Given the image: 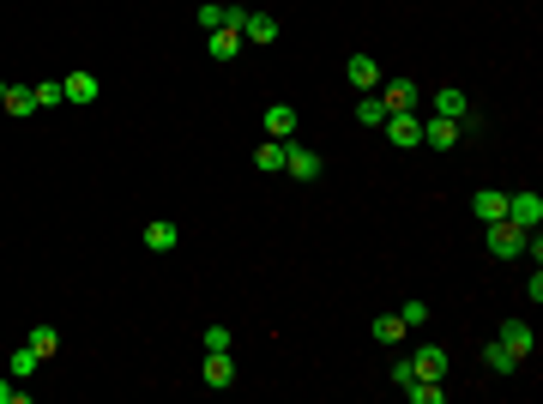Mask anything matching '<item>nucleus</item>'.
Instances as JSON below:
<instances>
[{
	"instance_id": "nucleus-1",
	"label": "nucleus",
	"mask_w": 543,
	"mask_h": 404,
	"mask_svg": "<svg viewBox=\"0 0 543 404\" xmlns=\"http://www.w3.org/2000/svg\"><path fill=\"white\" fill-rule=\"evenodd\" d=\"M525 236H531V229H520L513 218L483 223V242H489V254H495V260H520V254H525Z\"/></svg>"
},
{
	"instance_id": "nucleus-2",
	"label": "nucleus",
	"mask_w": 543,
	"mask_h": 404,
	"mask_svg": "<svg viewBox=\"0 0 543 404\" xmlns=\"http://www.w3.org/2000/svg\"><path fill=\"white\" fill-rule=\"evenodd\" d=\"M241 13H248V6H223V0H200V6H194V24H200L205 37H212V31H241Z\"/></svg>"
},
{
	"instance_id": "nucleus-3",
	"label": "nucleus",
	"mask_w": 543,
	"mask_h": 404,
	"mask_svg": "<svg viewBox=\"0 0 543 404\" xmlns=\"http://www.w3.org/2000/svg\"><path fill=\"white\" fill-rule=\"evenodd\" d=\"M284 175H290V182H321L326 157L314 151V145H290V151H284Z\"/></svg>"
},
{
	"instance_id": "nucleus-4",
	"label": "nucleus",
	"mask_w": 543,
	"mask_h": 404,
	"mask_svg": "<svg viewBox=\"0 0 543 404\" xmlns=\"http://www.w3.org/2000/svg\"><path fill=\"white\" fill-rule=\"evenodd\" d=\"M386 145H399V151H417L422 145V115L417 109H404V115H386Z\"/></svg>"
},
{
	"instance_id": "nucleus-5",
	"label": "nucleus",
	"mask_w": 543,
	"mask_h": 404,
	"mask_svg": "<svg viewBox=\"0 0 543 404\" xmlns=\"http://www.w3.org/2000/svg\"><path fill=\"white\" fill-rule=\"evenodd\" d=\"M411 368H417V381H447V350L435 338L417 344V350H411Z\"/></svg>"
},
{
	"instance_id": "nucleus-6",
	"label": "nucleus",
	"mask_w": 543,
	"mask_h": 404,
	"mask_svg": "<svg viewBox=\"0 0 543 404\" xmlns=\"http://www.w3.org/2000/svg\"><path fill=\"white\" fill-rule=\"evenodd\" d=\"M236 374H241V368H236V356H230V350H205V374H200V381L212 386V392L236 386Z\"/></svg>"
},
{
	"instance_id": "nucleus-7",
	"label": "nucleus",
	"mask_w": 543,
	"mask_h": 404,
	"mask_svg": "<svg viewBox=\"0 0 543 404\" xmlns=\"http://www.w3.org/2000/svg\"><path fill=\"white\" fill-rule=\"evenodd\" d=\"M465 139V121H441V115H422V145H435V151H453Z\"/></svg>"
},
{
	"instance_id": "nucleus-8",
	"label": "nucleus",
	"mask_w": 543,
	"mask_h": 404,
	"mask_svg": "<svg viewBox=\"0 0 543 404\" xmlns=\"http://www.w3.org/2000/svg\"><path fill=\"white\" fill-rule=\"evenodd\" d=\"M495 338H502L507 350L520 356V363H531V350H538V332H531V320H502V332H495Z\"/></svg>"
},
{
	"instance_id": "nucleus-9",
	"label": "nucleus",
	"mask_w": 543,
	"mask_h": 404,
	"mask_svg": "<svg viewBox=\"0 0 543 404\" xmlns=\"http://www.w3.org/2000/svg\"><path fill=\"white\" fill-rule=\"evenodd\" d=\"M435 115H441V121H465V127H471V97H465L459 85H441V91H435Z\"/></svg>"
},
{
	"instance_id": "nucleus-10",
	"label": "nucleus",
	"mask_w": 543,
	"mask_h": 404,
	"mask_svg": "<svg viewBox=\"0 0 543 404\" xmlns=\"http://www.w3.org/2000/svg\"><path fill=\"white\" fill-rule=\"evenodd\" d=\"M507 218L520 229H538L543 223V193H507Z\"/></svg>"
},
{
	"instance_id": "nucleus-11",
	"label": "nucleus",
	"mask_w": 543,
	"mask_h": 404,
	"mask_svg": "<svg viewBox=\"0 0 543 404\" xmlns=\"http://www.w3.org/2000/svg\"><path fill=\"white\" fill-rule=\"evenodd\" d=\"M344 79L357 85V91H381V61L375 55H350L344 61Z\"/></svg>"
},
{
	"instance_id": "nucleus-12",
	"label": "nucleus",
	"mask_w": 543,
	"mask_h": 404,
	"mask_svg": "<svg viewBox=\"0 0 543 404\" xmlns=\"http://www.w3.org/2000/svg\"><path fill=\"white\" fill-rule=\"evenodd\" d=\"M417 97H422V91H417L411 79H386V85H381V103H386V115H404V109H417Z\"/></svg>"
},
{
	"instance_id": "nucleus-13",
	"label": "nucleus",
	"mask_w": 543,
	"mask_h": 404,
	"mask_svg": "<svg viewBox=\"0 0 543 404\" xmlns=\"http://www.w3.org/2000/svg\"><path fill=\"white\" fill-rule=\"evenodd\" d=\"M266 139H296V109L290 103H266Z\"/></svg>"
},
{
	"instance_id": "nucleus-14",
	"label": "nucleus",
	"mask_w": 543,
	"mask_h": 404,
	"mask_svg": "<svg viewBox=\"0 0 543 404\" xmlns=\"http://www.w3.org/2000/svg\"><path fill=\"white\" fill-rule=\"evenodd\" d=\"M483 368H489V374H520V356H513L502 338H483Z\"/></svg>"
},
{
	"instance_id": "nucleus-15",
	"label": "nucleus",
	"mask_w": 543,
	"mask_h": 404,
	"mask_svg": "<svg viewBox=\"0 0 543 404\" xmlns=\"http://www.w3.org/2000/svg\"><path fill=\"white\" fill-rule=\"evenodd\" d=\"M241 37L248 42H278V13H241Z\"/></svg>"
},
{
	"instance_id": "nucleus-16",
	"label": "nucleus",
	"mask_w": 543,
	"mask_h": 404,
	"mask_svg": "<svg viewBox=\"0 0 543 404\" xmlns=\"http://www.w3.org/2000/svg\"><path fill=\"white\" fill-rule=\"evenodd\" d=\"M0 109H6L13 121H24V115H37V91H31V85H6V97H0Z\"/></svg>"
},
{
	"instance_id": "nucleus-17",
	"label": "nucleus",
	"mask_w": 543,
	"mask_h": 404,
	"mask_svg": "<svg viewBox=\"0 0 543 404\" xmlns=\"http://www.w3.org/2000/svg\"><path fill=\"white\" fill-rule=\"evenodd\" d=\"M176 242H181V229L169 218H151V223H145V247H151V254H169Z\"/></svg>"
},
{
	"instance_id": "nucleus-18",
	"label": "nucleus",
	"mask_w": 543,
	"mask_h": 404,
	"mask_svg": "<svg viewBox=\"0 0 543 404\" xmlns=\"http://www.w3.org/2000/svg\"><path fill=\"white\" fill-rule=\"evenodd\" d=\"M471 211H477V223H495V218H507V193L483 187V193H471Z\"/></svg>"
},
{
	"instance_id": "nucleus-19",
	"label": "nucleus",
	"mask_w": 543,
	"mask_h": 404,
	"mask_svg": "<svg viewBox=\"0 0 543 404\" xmlns=\"http://www.w3.org/2000/svg\"><path fill=\"white\" fill-rule=\"evenodd\" d=\"M205 55H212V61H236L241 55V31H212V37H205Z\"/></svg>"
},
{
	"instance_id": "nucleus-20",
	"label": "nucleus",
	"mask_w": 543,
	"mask_h": 404,
	"mask_svg": "<svg viewBox=\"0 0 543 404\" xmlns=\"http://www.w3.org/2000/svg\"><path fill=\"white\" fill-rule=\"evenodd\" d=\"M60 91H67V103H97V73H67Z\"/></svg>"
},
{
	"instance_id": "nucleus-21",
	"label": "nucleus",
	"mask_w": 543,
	"mask_h": 404,
	"mask_svg": "<svg viewBox=\"0 0 543 404\" xmlns=\"http://www.w3.org/2000/svg\"><path fill=\"white\" fill-rule=\"evenodd\" d=\"M368 332H375V338L393 350V344H404V332H411V326H404V320H399V308H393V314H375V326H368Z\"/></svg>"
},
{
	"instance_id": "nucleus-22",
	"label": "nucleus",
	"mask_w": 543,
	"mask_h": 404,
	"mask_svg": "<svg viewBox=\"0 0 543 404\" xmlns=\"http://www.w3.org/2000/svg\"><path fill=\"white\" fill-rule=\"evenodd\" d=\"M284 151H290V139H266V145H254V169L278 175V169H284Z\"/></svg>"
},
{
	"instance_id": "nucleus-23",
	"label": "nucleus",
	"mask_w": 543,
	"mask_h": 404,
	"mask_svg": "<svg viewBox=\"0 0 543 404\" xmlns=\"http://www.w3.org/2000/svg\"><path fill=\"white\" fill-rule=\"evenodd\" d=\"M24 344L37 350L42 363H55V350H60V332H55V326H31V332H24Z\"/></svg>"
},
{
	"instance_id": "nucleus-24",
	"label": "nucleus",
	"mask_w": 543,
	"mask_h": 404,
	"mask_svg": "<svg viewBox=\"0 0 543 404\" xmlns=\"http://www.w3.org/2000/svg\"><path fill=\"white\" fill-rule=\"evenodd\" d=\"M37 368H42V356H37V350H31V344H19V350L6 356V374H13V381H31Z\"/></svg>"
},
{
	"instance_id": "nucleus-25",
	"label": "nucleus",
	"mask_w": 543,
	"mask_h": 404,
	"mask_svg": "<svg viewBox=\"0 0 543 404\" xmlns=\"http://www.w3.org/2000/svg\"><path fill=\"white\" fill-rule=\"evenodd\" d=\"M404 399L411 404H447V386L441 381H411L404 386Z\"/></svg>"
},
{
	"instance_id": "nucleus-26",
	"label": "nucleus",
	"mask_w": 543,
	"mask_h": 404,
	"mask_svg": "<svg viewBox=\"0 0 543 404\" xmlns=\"http://www.w3.org/2000/svg\"><path fill=\"white\" fill-rule=\"evenodd\" d=\"M357 121H362V127H381V121H386V103H381V91H375V97H357Z\"/></svg>"
},
{
	"instance_id": "nucleus-27",
	"label": "nucleus",
	"mask_w": 543,
	"mask_h": 404,
	"mask_svg": "<svg viewBox=\"0 0 543 404\" xmlns=\"http://www.w3.org/2000/svg\"><path fill=\"white\" fill-rule=\"evenodd\" d=\"M31 91H37V109H60V103H67L60 79H42V85H31Z\"/></svg>"
},
{
	"instance_id": "nucleus-28",
	"label": "nucleus",
	"mask_w": 543,
	"mask_h": 404,
	"mask_svg": "<svg viewBox=\"0 0 543 404\" xmlns=\"http://www.w3.org/2000/svg\"><path fill=\"white\" fill-rule=\"evenodd\" d=\"M200 344H205V350H236V332H230V326H205Z\"/></svg>"
},
{
	"instance_id": "nucleus-29",
	"label": "nucleus",
	"mask_w": 543,
	"mask_h": 404,
	"mask_svg": "<svg viewBox=\"0 0 543 404\" xmlns=\"http://www.w3.org/2000/svg\"><path fill=\"white\" fill-rule=\"evenodd\" d=\"M399 320L411 326V332H417V326H429V302H417V296H411V302L399 308Z\"/></svg>"
},
{
	"instance_id": "nucleus-30",
	"label": "nucleus",
	"mask_w": 543,
	"mask_h": 404,
	"mask_svg": "<svg viewBox=\"0 0 543 404\" xmlns=\"http://www.w3.org/2000/svg\"><path fill=\"white\" fill-rule=\"evenodd\" d=\"M386 374H393V386H411V381H417V368H411V356H393V368H386Z\"/></svg>"
},
{
	"instance_id": "nucleus-31",
	"label": "nucleus",
	"mask_w": 543,
	"mask_h": 404,
	"mask_svg": "<svg viewBox=\"0 0 543 404\" xmlns=\"http://www.w3.org/2000/svg\"><path fill=\"white\" fill-rule=\"evenodd\" d=\"M24 399H31V392H24V386L6 374V381H0V404H24Z\"/></svg>"
},
{
	"instance_id": "nucleus-32",
	"label": "nucleus",
	"mask_w": 543,
	"mask_h": 404,
	"mask_svg": "<svg viewBox=\"0 0 543 404\" xmlns=\"http://www.w3.org/2000/svg\"><path fill=\"white\" fill-rule=\"evenodd\" d=\"M0 97H6V79H0Z\"/></svg>"
}]
</instances>
